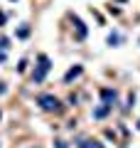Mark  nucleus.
Masks as SVG:
<instances>
[{
  "mask_svg": "<svg viewBox=\"0 0 140 148\" xmlns=\"http://www.w3.org/2000/svg\"><path fill=\"white\" fill-rule=\"evenodd\" d=\"M49 67H52V64H49V57H47V54H39V59H37V69H35V74H32L35 84H42V82H44Z\"/></svg>",
  "mask_w": 140,
  "mask_h": 148,
  "instance_id": "obj_1",
  "label": "nucleus"
},
{
  "mask_svg": "<svg viewBox=\"0 0 140 148\" xmlns=\"http://www.w3.org/2000/svg\"><path fill=\"white\" fill-rule=\"evenodd\" d=\"M37 104H39L44 111H54V114H57V111H62L59 99H57V96H52V94H42L39 99H37Z\"/></svg>",
  "mask_w": 140,
  "mask_h": 148,
  "instance_id": "obj_2",
  "label": "nucleus"
},
{
  "mask_svg": "<svg viewBox=\"0 0 140 148\" xmlns=\"http://www.w3.org/2000/svg\"><path fill=\"white\" fill-rule=\"evenodd\" d=\"M101 99H103V104L113 106L116 99H118V94H116V89H101Z\"/></svg>",
  "mask_w": 140,
  "mask_h": 148,
  "instance_id": "obj_3",
  "label": "nucleus"
},
{
  "mask_svg": "<svg viewBox=\"0 0 140 148\" xmlns=\"http://www.w3.org/2000/svg\"><path fill=\"white\" fill-rule=\"evenodd\" d=\"M74 27H76V40H84V37H86V25H84L79 17H74Z\"/></svg>",
  "mask_w": 140,
  "mask_h": 148,
  "instance_id": "obj_4",
  "label": "nucleus"
},
{
  "mask_svg": "<svg viewBox=\"0 0 140 148\" xmlns=\"http://www.w3.org/2000/svg\"><path fill=\"white\" fill-rule=\"evenodd\" d=\"M79 74H81V67H79V64H76V67H71V69H69V72H67V77H64V82H67V84H69V82H74V79H76Z\"/></svg>",
  "mask_w": 140,
  "mask_h": 148,
  "instance_id": "obj_5",
  "label": "nucleus"
},
{
  "mask_svg": "<svg viewBox=\"0 0 140 148\" xmlns=\"http://www.w3.org/2000/svg\"><path fill=\"white\" fill-rule=\"evenodd\" d=\"M79 148H103L99 141H91V138H84V141H79Z\"/></svg>",
  "mask_w": 140,
  "mask_h": 148,
  "instance_id": "obj_6",
  "label": "nucleus"
},
{
  "mask_svg": "<svg viewBox=\"0 0 140 148\" xmlns=\"http://www.w3.org/2000/svg\"><path fill=\"white\" fill-rule=\"evenodd\" d=\"M108 111H111V106H108V104H101L99 109L93 111V119H103L106 114H108Z\"/></svg>",
  "mask_w": 140,
  "mask_h": 148,
  "instance_id": "obj_7",
  "label": "nucleus"
},
{
  "mask_svg": "<svg viewBox=\"0 0 140 148\" xmlns=\"http://www.w3.org/2000/svg\"><path fill=\"white\" fill-rule=\"evenodd\" d=\"M108 42H111V45H116V42H120V37L113 32V35H108Z\"/></svg>",
  "mask_w": 140,
  "mask_h": 148,
  "instance_id": "obj_8",
  "label": "nucleus"
},
{
  "mask_svg": "<svg viewBox=\"0 0 140 148\" xmlns=\"http://www.w3.org/2000/svg\"><path fill=\"white\" fill-rule=\"evenodd\" d=\"M57 148H67V143H64V141H57Z\"/></svg>",
  "mask_w": 140,
  "mask_h": 148,
  "instance_id": "obj_9",
  "label": "nucleus"
},
{
  "mask_svg": "<svg viewBox=\"0 0 140 148\" xmlns=\"http://www.w3.org/2000/svg\"><path fill=\"white\" fill-rule=\"evenodd\" d=\"M0 25H5V12H0Z\"/></svg>",
  "mask_w": 140,
  "mask_h": 148,
  "instance_id": "obj_10",
  "label": "nucleus"
},
{
  "mask_svg": "<svg viewBox=\"0 0 140 148\" xmlns=\"http://www.w3.org/2000/svg\"><path fill=\"white\" fill-rule=\"evenodd\" d=\"M3 59H5V52H3V49H0V62H3Z\"/></svg>",
  "mask_w": 140,
  "mask_h": 148,
  "instance_id": "obj_11",
  "label": "nucleus"
}]
</instances>
